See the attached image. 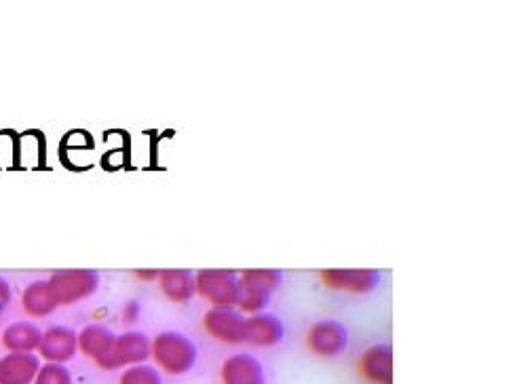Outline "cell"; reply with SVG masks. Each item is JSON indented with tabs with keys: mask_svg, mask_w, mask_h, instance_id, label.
Masks as SVG:
<instances>
[{
	"mask_svg": "<svg viewBox=\"0 0 513 384\" xmlns=\"http://www.w3.org/2000/svg\"><path fill=\"white\" fill-rule=\"evenodd\" d=\"M150 355L155 357L157 366L171 376L188 374L199 361V349L195 340L174 330L161 332L150 342Z\"/></svg>",
	"mask_w": 513,
	"mask_h": 384,
	"instance_id": "obj_1",
	"label": "cell"
},
{
	"mask_svg": "<svg viewBox=\"0 0 513 384\" xmlns=\"http://www.w3.org/2000/svg\"><path fill=\"white\" fill-rule=\"evenodd\" d=\"M241 292H239V311L245 315L264 313L266 306L271 304L275 292L283 283V273L277 268H252V271H241Z\"/></svg>",
	"mask_w": 513,
	"mask_h": 384,
	"instance_id": "obj_2",
	"label": "cell"
},
{
	"mask_svg": "<svg viewBox=\"0 0 513 384\" xmlns=\"http://www.w3.org/2000/svg\"><path fill=\"white\" fill-rule=\"evenodd\" d=\"M195 287L214 309H235L239 302L241 281L231 268H203L195 275Z\"/></svg>",
	"mask_w": 513,
	"mask_h": 384,
	"instance_id": "obj_3",
	"label": "cell"
},
{
	"mask_svg": "<svg viewBox=\"0 0 513 384\" xmlns=\"http://www.w3.org/2000/svg\"><path fill=\"white\" fill-rule=\"evenodd\" d=\"M319 277L323 285L347 294H370L383 281L376 268H326Z\"/></svg>",
	"mask_w": 513,
	"mask_h": 384,
	"instance_id": "obj_4",
	"label": "cell"
},
{
	"mask_svg": "<svg viewBox=\"0 0 513 384\" xmlns=\"http://www.w3.org/2000/svg\"><path fill=\"white\" fill-rule=\"evenodd\" d=\"M100 285L95 271H57L49 279V287L57 304H72L91 296Z\"/></svg>",
	"mask_w": 513,
	"mask_h": 384,
	"instance_id": "obj_5",
	"label": "cell"
},
{
	"mask_svg": "<svg viewBox=\"0 0 513 384\" xmlns=\"http://www.w3.org/2000/svg\"><path fill=\"white\" fill-rule=\"evenodd\" d=\"M307 347L317 357H338L349 347V330L336 319L317 321L307 334Z\"/></svg>",
	"mask_w": 513,
	"mask_h": 384,
	"instance_id": "obj_6",
	"label": "cell"
},
{
	"mask_svg": "<svg viewBox=\"0 0 513 384\" xmlns=\"http://www.w3.org/2000/svg\"><path fill=\"white\" fill-rule=\"evenodd\" d=\"M247 317L237 309H209L203 317L205 332L224 344L245 342Z\"/></svg>",
	"mask_w": 513,
	"mask_h": 384,
	"instance_id": "obj_7",
	"label": "cell"
},
{
	"mask_svg": "<svg viewBox=\"0 0 513 384\" xmlns=\"http://www.w3.org/2000/svg\"><path fill=\"white\" fill-rule=\"evenodd\" d=\"M285 338V325L275 313H258L247 317L245 325V342H250L252 347L271 349L281 344Z\"/></svg>",
	"mask_w": 513,
	"mask_h": 384,
	"instance_id": "obj_8",
	"label": "cell"
},
{
	"mask_svg": "<svg viewBox=\"0 0 513 384\" xmlns=\"http://www.w3.org/2000/svg\"><path fill=\"white\" fill-rule=\"evenodd\" d=\"M220 380L222 384H266V372L250 353H237L222 363Z\"/></svg>",
	"mask_w": 513,
	"mask_h": 384,
	"instance_id": "obj_9",
	"label": "cell"
},
{
	"mask_svg": "<svg viewBox=\"0 0 513 384\" xmlns=\"http://www.w3.org/2000/svg\"><path fill=\"white\" fill-rule=\"evenodd\" d=\"M150 357V340L142 332H127L114 340L110 357L106 359L104 368H119L127 363H142Z\"/></svg>",
	"mask_w": 513,
	"mask_h": 384,
	"instance_id": "obj_10",
	"label": "cell"
},
{
	"mask_svg": "<svg viewBox=\"0 0 513 384\" xmlns=\"http://www.w3.org/2000/svg\"><path fill=\"white\" fill-rule=\"evenodd\" d=\"M359 370L374 384H393V347L387 342L372 344L359 361Z\"/></svg>",
	"mask_w": 513,
	"mask_h": 384,
	"instance_id": "obj_11",
	"label": "cell"
},
{
	"mask_svg": "<svg viewBox=\"0 0 513 384\" xmlns=\"http://www.w3.org/2000/svg\"><path fill=\"white\" fill-rule=\"evenodd\" d=\"M161 290L171 302H188L197 294L195 273L184 271V268H169V271L159 273Z\"/></svg>",
	"mask_w": 513,
	"mask_h": 384,
	"instance_id": "obj_12",
	"label": "cell"
},
{
	"mask_svg": "<svg viewBox=\"0 0 513 384\" xmlns=\"http://www.w3.org/2000/svg\"><path fill=\"white\" fill-rule=\"evenodd\" d=\"M114 334L108 328H102V325H89L79 336V344L85 355L93 357L95 361L104 366L106 359L110 357V351L114 347Z\"/></svg>",
	"mask_w": 513,
	"mask_h": 384,
	"instance_id": "obj_13",
	"label": "cell"
},
{
	"mask_svg": "<svg viewBox=\"0 0 513 384\" xmlns=\"http://www.w3.org/2000/svg\"><path fill=\"white\" fill-rule=\"evenodd\" d=\"M76 342H79V340H76L72 330L55 325V328H51L45 334V338H41L43 355L47 359H53V361H66V359H70L74 355Z\"/></svg>",
	"mask_w": 513,
	"mask_h": 384,
	"instance_id": "obj_14",
	"label": "cell"
},
{
	"mask_svg": "<svg viewBox=\"0 0 513 384\" xmlns=\"http://www.w3.org/2000/svg\"><path fill=\"white\" fill-rule=\"evenodd\" d=\"M24 306H26L28 313H32L36 317L49 315L57 306L55 296H53L51 287H49V281H36V283H32L28 290H26V294H24Z\"/></svg>",
	"mask_w": 513,
	"mask_h": 384,
	"instance_id": "obj_15",
	"label": "cell"
},
{
	"mask_svg": "<svg viewBox=\"0 0 513 384\" xmlns=\"http://www.w3.org/2000/svg\"><path fill=\"white\" fill-rule=\"evenodd\" d=\"M121 384H163V378L155 368L133 366L121 376Z\"/></svg>",
	"mask_w": 513,
	"mask_h": 384,
	"instance_id": "obj_16",
	"label": "cell"
},
{
	"mask_svg": "<svg viewBox=\"0 0 513 384\" xmlns=\"http://www.w3.org/2000/svg\"><path fill=\"white\" fill-rule=\"evenodd\" d=\"M38 384H70V376L60 366H49L43 370L41 378H38Z\"/></svg>",
	"mask_w": 513,
	"mask_h": 384,
	"instance_id": "obj_17",
	"label": "cell"
}]
</instances>
